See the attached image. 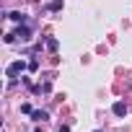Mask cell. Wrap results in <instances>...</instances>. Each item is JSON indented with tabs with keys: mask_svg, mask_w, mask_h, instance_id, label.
Masks as SVG:
<instances>
[{
	"mask_svg": "<svg viewBox=\"0 0 132 132\" xmlns=\"http://www.w3.org/2000/svg\"><path fill=\"white\" fill-rule=\"evenodd\" d=\"M23 70H26V62H23V60H16V62L8 65V70H5V73H8V78H16V75H21Z\"/></svg>",
	"mask_w": 132,
	"mask_h": 132,
	"instance_id": "6da1fadb",
	"label": "cell"
},
{
	"mask_svg": "<svg viewBox=\"0 0 132 132\" xmlns=\"http://www.w3.org/2000/svg\"><path fill=\"white\" fill-rule=\"evenodd\" d=\"M16 36H18V42H29V39H31V29L18 23V29H16Z\"/></svg>",
	"mask_w": 132,
	"mask_h": 132,
	"instance_id": "7a4b0ae2",
	"label": "cell"
},
{
	"mask_svg": "<svg viewBox=\"0 0 132 132\" xmlns=\"http://www.w3.org/2000/svg\"><path fill=\"white\" fill-rule=\"evenodd\" d=\"M111 111H114L117 117H124V114H127V104H124V101H117V104L111 106Z\"/></svg>",
	"mask_w": 132,
	"mask_h": 132,
	"instance_id": "3957f363",
	"label": "cell"
},
{
	"mask_svg": "<svg viewBox=\"0 0 132 132\" xmlns=\"http://www.w3.org/2000/svg\"><path fill=\"white\" fill-rule=\"evenodd\" d=\"M8 18H11V21H16V23H26V16H23L21 11H13V13H8Z\"/></svg>",
	"mask_w": 132,
	"mask_h": 132,
	"instance_id": "277c9868",
	"label": "cell"
},
{
	"mask_svg": "<svg viewBox=\"0 0 132 132\" xmlns=\"http://www.w3.org/2000/svg\"><path fill=\"white\" fill-rule=\"evenodd\" d=\"M31 119H34V122H44V119H49V114L42 111V109H36V111H31Z\"/></svg>",
	"mask_w": 132,
	"mask_h": 132,
	"instance_id": "5b68a950",
	"label": "cell"
},
{
	"mask_svg": "<svg viewBox=\"0 0 132 132\" xmlns=\"http://www.w3.org/2000/svg\"><path fill=\"white\" fill-rule=\"evenodd\" d=\"M62 5H65V0H52V3H49L47 8H49V11H60Z\"/></svg>",
	"mask_w": 132,
	"mask_h": 132,
	"instance_id": "8992f818",
	"label": "cell"
},
{
	"mask_svg": "<svg viewBox=\"0 0 132 132\" xmlns=\"http://www.w3.org/2000/svg\"><path fill=\"white\" fill-rule=\"evenodd\" d=\"M57 47H60V42H57V39H52V36H49V39H47V49H49V52H54V49H57Z\"/></svg>",
	"mask_w": 132,
	"mask_h": 132,
	"instance_id": "52a82bcc",
	"label": "cell"
},
{
	"mask_svg": "<svg viewBox=\"0 0 132 132\" xmlns=\"http://www.w3.org/2000/svg\"><path fill=\"white\" fill-rule=\"evenodd\" d=\"M21 111H23V114H31L34 109H31V104H21Z\"/></svg>",
	"mask_w": 132,
	"mask_h": 132,
	"instance_id": "ba28073f",
	"label": "cell"
},
{
	"mask_svg": "<svg viewBox=\"0 0 132 132\" xmlns=\"http://www.w3.org/2000/svg\"><path fill=\"white\" fill-rule=\"evenodd\" d=\"M57 132H70V127H68V124H62V127H60Z\"/></svg>",
	"mask_w": 132,
	"mask_h": 132,
	"instance_id": "9c48e42d",
	"label": "cell"
},
{
	"mask_svg": "<svg viewBox=\"0 0 132 132\" xmlns=\"http://www.w3.org/2000/svg\"><path fill=\"white\" fill-rule=\"evenodd\" d=\"M34 132H42V129H34Z\"/></svg>",
	"mask_w": 132,
	"mask_h": 132,
	"instance_id": "30bf717a",
	"label": "cell"
},
{
	"mask_svg": "<svg viewBox=\"0 0 132 132\" xmlns=\"http://www.w3.org/2000/svg\"><path fill=\"white\" fill-rule=\"evenodd\" d=\"M96 132H101V129H96Z\"/></svg>",
	"mask_w": 132,
	"mask_h": 132,
	"instance_id": "8fae6325",
	"label": "cell"
}]
</instances>
